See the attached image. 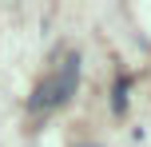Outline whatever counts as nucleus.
<instances>
[{
  "label": "nucleus",
  "instance_id": "f257e3e1",
  "mask_svg": "<svg viewBox=\"0 0 151 147\" xmlns=\"http://www.w3.org/2000/svg\"><path fill=\"white\" fill-rule=\"evenodd\" d=\"M76 87H80V56L72 52L68 60H64V72L56 76V108L72 100V95H76Z\"/></svg>",
  "mask_w": 151,
  "mask_h": 147
},
{
  "label": "nucleus",
  "instance_id": "7ed1b4c3",
  "mask_svg": "<svg viewBox=\"0 0 151 147\" xmlns=\"http://www.w3.org/2000/svg\"><path fill=\"white\" fill-rule=\"evenodd\" d=\"M127 87H131V80H115V92H111L115 115H123V111H127Z\"/></svg>",
  "mask_w": 151,
  "mask_h": 147
},
{
  "label": "nucleus",
  "instance_id": "f03ea898",
  "mask_svg": "<svg viewBox=\"0 0 151 147\" xmlns=\"http://www.w3.org/2000/svg\"><path fill=\"white\" fill-rule=\"evenodd\" d=\"M44 108H56V80H40L36 92L28 95V111H44Z\"/></svg>",
  "mask_w": 151,
  "mask_h": 147
}]
</instances>
